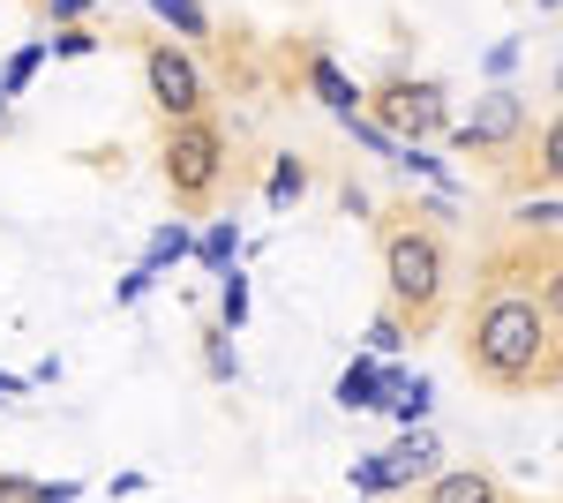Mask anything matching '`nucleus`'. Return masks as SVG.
Returning a JSON list of instances; mask_svg holds the SVG:
<instances>
[{
  "instance_id": "nucleus-1",
  "label": "nucleus",
  "mask_w": 563,
  "mask_h": 503,
  "mask_svg": "<svg viewBox=\"0 0 563 503\" xmlns=\"http://www.w3.org/2000/svg\"><path fill=\"white\" fill-rule=\"evenodd\" d=\"M466 369L496 391L556 383V294H488L466 338Z\"/></svg>"
},
{
  "instance_id": "nucleus-2",
  "label": "nucleus",
  "mask_w": 563,
  "mask_h": 503,
  "mask_svg": "<svg viewBox=\"0 0 563 503\" xmlns=\"http://www.w3.org/2000/svg\"><path fill=\"white\" fill-rule=\"evenodd\" d=\"M443 278H451V255L429 226H390L384 233V286L390 308H406L413 324H429L435 300H443Z\"/></svg>"
},
{
  "instance_id": "nucleus-3",
  "label": "nucleus",
  "mask_w": 563,
  "mask_h": 503,
  "mask_svg": "<svg viewBox=\"0 0 563 503\" xmlns=\"http://www.w3.org/2000/svg\"><path fill=\"white\" fill-rule=\"evenodd\" d=\"M218 181H225V135L218 121H174L166 128V188H174V204L203 210L218 196Z\"/></svg>"
},
{
  "instance_id": "nucleus-4",
  "label": "nucleus",
  "mask_w": 563,
  "mask_h": 503,
  "mask_svg": "<svg viewBox=\"0 0 563 503\" xmlns=\"http://www.w3.org/2000/svg\"><path fill=\"white\" fill-rule=\"evenodd\" d=\"M143 84H151V106L166 121H196L203 113V76H196V61L174 53V45H151L143 53Z\"/></svg>"
},
{
  "instance_id": "nucleus-5",
  "label": "nucleus",
  "mask_w": 563,
  "mask_h": 503,
  "mask_svg": "<svg viewBox=\"0 0 563 503\" xmlns=\"http://www.w3.org/2000/svg\"><path fill=\"white\" fill-rule=\"evenodd\" d=\"M526 135V98L519 90H488L474 106V121L459 128V151H504V143H519Z\"/></svg>"
},
{
  "instance_id": "nucleus-6",
  "label": "nucleus",
  "mask_w": 563,
  "mask_h": 503,
  "mask_svg": "<svg viewBox=\"0 0 563 503\" xmlns=\"http://www.w3.org/2000/svg\"><path fill=\"white\" fill-rule=\"evenodd\" d=\"M435 459V444L429 436H406L398 451H384V459H361L353 466V489H368V496H384V489H406V481H421Z\"/></svg>"
},
{
  "instance_id": "nucleus-7",
  "label": "nucleus",
  "mask_w": 563,
  "mask_h": 503,
  "mask_svg": "<svg viewBox=\"0 0 563 503\" xmlns=\"http://www.w3.org/2000/svg\"><path fill=\"white\" fill-rule=\"evenodd\" d=\"M376 113H384L390 135H429V128H443V90L435 84H390L376 98Z\"/></svg>"
},
{
  "instance_id": "nucleus-8",
  "label": "nucleus",
  "mask_w": 563,
  "mask_h": 503,
  "mask_svg": "<svg viewBox=\"0 0 563 503\" xmlns=\"http://www.w3.org/2000/svg\"><path fill=\"white\" fill-rule=\"evenodd\" d=\"M429 503H504V489H496V473L459 466V473H435L429 481Z\"/></svg>"
},
{
  "instance_id": "nucleus-9",
  "label": "nucleus",
  "mask_w": 563,
  "mask_h": 503,
  "mask_svg": "<svg viewBox=\"0 0 563 503\" xmlns=\"http://www.w3.org/2000/svg\"><path fill=\"white\" fill-rule=\"evenodd\" d=\"M308 84H316V98H323L331 113H346V121H353V106H361V90L346 84V68H339V61H308Z\"/></svg>"
},
{
  "instance_id": "nucleus-10",
  "label": "nucleus",
  "mask_w": 563,
  "mask_h": 503,
  "mask_svg": "<svg viewBox=\"0 0 563 503\" xmlns=\"http://www.w3.org/2000/svg\"><path fill=\"white\" fill-rule=\"evenodd\" d=\"M0 503H76V489H45L31 473H0Z\"/></svg>"
},
{
  "instance_id": "nucleus-11",
  "label": "nucleus",
  "mask_w": 563,
  "mask_h": 503,
  "mask_svg": "<svg viewBox=\"0 0 563 503\" xmlns=\"http://www.w3.org/2000/svg\"><path fill=\"white\" fill-rule=\"evenodd\" d=\"M188 249L203 255L211 271H225V263H233V249H241V233H233V218H218L211 233H203V241H188Z\"/></svg>"
},
{
  "instance_id": "nucleus-12",
  "label": "nucleus",
  "mask_w": 563,
  "mask_h": 503,
  "mask_svg": "<svg viewBox=\"0 0 563 503\" xmlns=\"http://www.w3.org/2000/svg\"><path fill=\"white\" fill-rule=\"evenodd\" d=\"M188 255V226H158L151 233V255H143V271H166V263H180Z\"/></svg>"
},
{
  "instance_id": "nucleus-13",
  "label": "nucleus",
  "mask_w": 563,
  "mask_h": 503,
  "mask_svg": "<svg viewBox=\"0 0 563 503\" xmlns=\"http://www.w3.org/2000/svg\"><path fill=\"white\" fill-rule=\"evenodd\" d=\"M218 316H225V324L241 331V316H249V278H241V271H225V294H218Z\"/></svg>"
},
{
  "instance_id": "nucleus-14",
  "label": "nucleus",
  "mask_w": 563,
  "mask_h": 503,
  "mask_svg": "<svg viewBox=\"0 0 563 503\" xmlns=\"http://www.w3.org/2000/svg\"><path fill=\"white\" fill-rule=\"evenodd\" d=\"M151 8H158L166 23H180L188 39H203V8H196V0H151Z\"/></svg>"
},
{
  "instance_id": "nucleus-15",
  "label": "nucleus",
  "mask_w": 563,
  "mask_h": 503,
  "mask_svg": "<svg viewBox=\"0 0 563 503\" xmlns=\"http://www.w3.org/2000/svg\"><path fill=\"white\" fill-rule=\"evenodd\" d=\"M38 61H45V45H23V53L8 61V76H0V90H23L31 76H38Z\"/></svg>"
},
{
  "instance_id": "nucleus-16",
  "label": "nucleus",
  "mask_w": 563,
  "mask_h": 503,
  "mask_svg": "<svg viewBox=\"0 0 563 503\" xmlns=\"http://www.w3.org/2000/svg\"><path fill=\"white\" fill-rule=\"evenodd\" d=\"M429 398H435V391H429L421 376H413L406 391H398V398H390V406H398V420H421V414H429Z\"/></svg>"
},
{
  "instance_id": "nucleus-17",
  "label": "nucleus",
  "mask_w": 563,
  "mask_h": 503,
  "mask_svg": "<svg viewBox=\"0 0 563 503\" xmlns=\"http://www.w3.org/2000/svg\"><path fill=\"white\" fill-rule=\"evenodd\" d=\"M301 188H308V173L294 166V158H286V166L271 173V204H286V196H301Z\"/></svg>"
},
{
  "instance_id": "nucleus-18",
  "label": "nucleus",
  "mask_w": 563,
  "mask_h": 503,
  "mask_svg": "<svg viewBox=\"0 0 563 503\" xmlns=\"http://www.w3.org/2000/svg\"><path fill=\"white\" fill-rule=\"evenodd\" d=\"M151 278H158V271H143V263H135L129 278H121V300H143V294H151Z\"/></svg>"
},
{
  "instance_id": "nucleus-19",
  "label": "nucleus",
  "mask_w": 563,
  "mask_h": 503,
  "mask_svg": "<svg viewBox=\"0 0 563 503\" xmlns=\"http://www.w3.org/2000/svg\"><path fill=\"white\" fill-rule=\"evenodd\" d=\"M15 391H23V376H0V398H15Z\"/></svg>"
},
{
  "instance_id": "nucleus-20",
  "label": "nucleus",
  "mask_w": 563,
  "mask_h": 503,
  "mask_svg": "<svg viewBox=\"0 0 563 503\" xmlns=\"http://www.w3.org/2000/svg\"><path fill=\"white\" fill-rule=\"evenodd\" d=\"M541 8H556V0H541Z\"/></svg>"
}]
</instances>
